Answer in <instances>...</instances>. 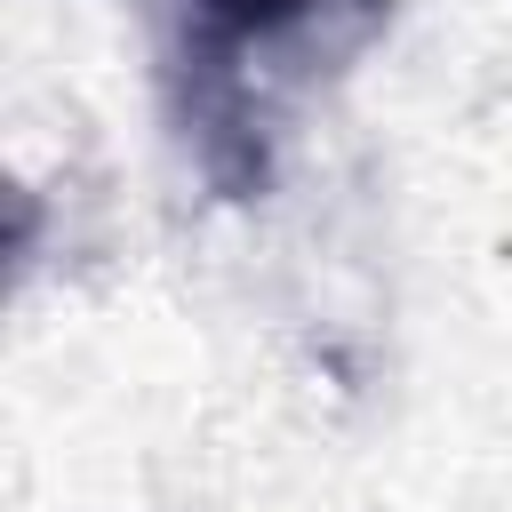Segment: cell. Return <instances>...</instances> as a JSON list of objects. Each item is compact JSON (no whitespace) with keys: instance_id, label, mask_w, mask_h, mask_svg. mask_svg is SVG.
<instances>
[{"instance_id":"cell-1","label":"cell","mask_w":512,"mask_h":512,"mask_svg":"<svg viewBox=\"0 0 512 512\" xmlns=\"http://www.w3.org/2000/svg\"><path fill=\"white\" fill-rule=\"evenodd\" d=\"M152 24V80L168 128L216 200L272 192L280 112L344 72L384 24L392 0H136Z\"/></svg>"}]
</instances>
